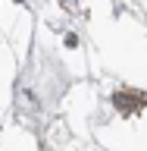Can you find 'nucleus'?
<instances>
[{
    "label": "nucleus",
    "instance_id": "1",
    "mask_svg": "<svg viewBox=\"0 0 147 151\" xmlns=\"http://www.w3.org/2000/svg\"><path fill=\"white\" fill-rule=\"evenodd\" d=\"M113 101H116V107H122V110H131V107L141 104V94H116Z\"/></svg>",
    "mask_w": 147,
    "mask_h": 151
}]
</instances>
